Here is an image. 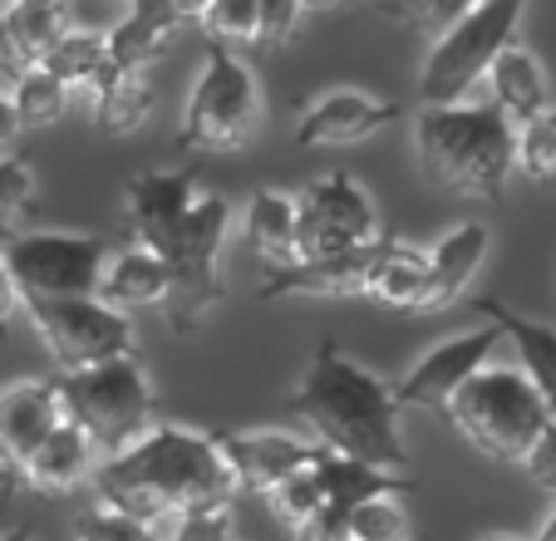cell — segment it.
I'll list each match as a JSON object with an SVG mask.
<instances>
[{"instance_id": "e0dca14e", "label": "cell", "mask_w": 556, "mask_h": 541, "mask_svg": "<svg viewBox=\"0 0 556 541\" xmlns=\"http://www.w3.org/2000/svg\"><path fill=\"white\" fill-rule=\"evenodd\" d=\"M400 118V109L389 99H375L365 89H330V95L311 99L301 109V124H295V143L301 148H350L375 138L379 128H389Z\"/></svg>"}, {"instance_id": "8992f818", "label": "cell", "mask_w": 556, "mask_h": 541, "mask_svg": "<svg viewBox=\"0 0 556 541\" xmlns=\"http://www.w3.org/2000/svg\"><path fill=\"white\" fill-rule=\"evenodd\" d=\"M256 128H262V84H256L252 64L227 45H207L198 84L182 109L178 148L192 158L242 153L256 138Z\"/></svg>"}, {"instance_id": "b9f144b4", "label": "cell", "mask_w": 556, "mask_h": 541, "mask_svg": "<svg viewBox=\"0 0 556 541\" xmlns=\"http://www.w3.org/2000/svg\"><path fill=\"white\" fill-rule=\"evenodd\" d=\"M21 134V124H15V109H11V99L0 95V153L11 148V138Z\"/></svg>"}, {"instance_id": "44dd1931", "label": "cell", "mask_w": 556, "mask_h": 541, "mask_svg": "<svg viewBox=\"0 0 556 541\" xmlns=\"http://www.w3.org/2000/svg\"><path fill=\"white\" fill-rule=\"evenodd\" d=\"M478 311L488 315V325L503 330V340L517 344V354H522V379L536 389V399L546 404V414L556 418V330L542 325V320H527V315L507 311L497 295H483Z\"/></svg>"}, {"instance_id": "83f0119b", "label": "cell", "mask_w": 556, "mask_h": 541, "mask_svg": "<svg viewBox=\"0 0 556 541\" xmlns=\"http://www.w3.org/2000/svg\"><path fill=\"white\" fill-rule=\"evenodd\" d=\"M94 124L104 138H124L134 134V128H143L148 118H153V104H157V89L148 74H109L104 84H99L94 95Z\"/></svg>"}, {"instance_id": "9c48e42d", "label": "cell", "mask_w": 556, "mask_h": 541, "mask_svg": "<svg viewBox=\"0 0 556 541\" xmlns=\"http://www.w3.org/2000/svg\"><path fill=\"white\" fill-rule=\"evenodd\" d=\"M0 261L11 270L21 305L30 301H94L104 276V241L79 231H15Z\"/></svg>"}, {"instance_id": "e575fe53", "label": "cell", "mask_w": 556, "mask_h": 541, "mask_svg": "<svg viewBox=\"0 0 556 541\" xmlns=\"http://www.w3.org/2000/svg\"><path fill=\"white\" fill-rule=\"evenodd\" d=\"M35 212V167L25 158H0V237L11 241L15 227Z\"/></svg>"}, {"instance_id": "8d00e7d4", "label": "cell", "mask_w": 556, "mask_h": 541, "mask_svg": "<svg viewBox=\"0 0 556 541\" xmlns=\"http://www.w3.org/2000/svg\"><path fill=\"white\" fill-rule=\"evenodd\" d=\"M231 537H237L231 502H222V507L182 512V517H173V531H168V541H231Z\"/></svg>"}, {"instance_id": "4316f807", "label": "cell", "mask_w": 556, "mask_h": 541, "mask_svg": "<svg viewBox=\"0 0 556 541\" xmlns=\"http://www.w3.org/2000/svg\"><path fill=\"white\" fill-rule=\"evenodd\" d=\"M0 21H5V30H11V45L25 60V70H35V64L50 60L54 45L79 25V15H74L70 5H54V0H25V5L0 11Z\"/></svg>"}, {"instance_id": "836d02e7", "label": "cell", "mask_w": 556, "mask_h": 541, "mask_svg": "<svg viewBox=\"0 0 556 541\" xmlns=\"http://www.w3.org/2000/svg\"><path fill=\"white\" fill-rule=\"evenodd\" d=\"M70 537L74 541H163V527H148V521L128 517V512L94 502V507H85L70 521Z\"/></svg>"}, {"instance_id": "7402d4cb", "label": "cell", "mask_w": 556, "mask_h": 541, "mask_svg": "<svg viewBox=\"0 0 556 541\" xmlns=\"http://www.w3.org/2000/svg\"><path fill=\"white\" fill-rule=\"evenodd\" d=\"M99 305H109L114 315H134V311H153V305L168 301V270L153 251L143 247H124L118 256L104 261V276H99Z\"/></svg>"}, {"instance_id": "5bb4252c", "label": "cell", "mask_w": 556, "mask_h": 541, "mask_svg": "<svg viewBox=\"0 0 556 541\" xmlns=\"http://www.w3.org/2000/svg\"><path fill=\"white\" fill-rule=\"evenodd\" d=\"M64 424L60 389L50 379H21L0 389V488L30 463V453Z\"/></svg>"}, {"instance_id": "f6af8a7d", "label": "cell", "mask_w": 556, "mask_h": 541, "mask_svg": "<svg viewBox=\"0 0 556 541\" xmlns=\"http://www.w3.org/2000/svg\"><path fill=\"white\" fill-rule=\"evenodd\" d=\"M488 541H517V537H488Z\"/></svg>"}, {"instance_id": "74e56055", "label": "cell", "mask_w": 556, "mask_h": 541, "mask_svg": "<svg viewBox=\"0 0 556 541\" xmlns=\"http://www.w3.org/2000/svg\"><path fill=\"white\" fill-rule=\"evenodd\" d=\"M301 21H305V5H295V0H262V21H256V50H276V45H286Z\"/></svg>"}, {"instance_id": "2e32d148", "label": "cell", "mask_w": 556, "mask_h": 541, "mask_svg": "<svg viewBox=\"0 0 556 541\" xmlns=\"http://www.w3.org/2000/svg\"><path fill=\"white\" fill-rule=\"evenodd\" d=\"M389 237L369 241L359 251L345 256H326V261H291V266L271 270L262 286V301H281V295H326V301H355V295L375 291V270L384 261Z\"/></svg>"}, {"instance_id": "7a4b0ae2", "label": "cell", "mask_w": 556, "mask_h": 541, "mask_svg": "<svg viewBox=\"0 0 556 541\" xmlns=\"http://www.w3.org/2000/svg\"><path fill=\"white\" fill-rule=\"evenodd\" d=\"M94 488L104 507L128 512L148 527H163L168 517L222 507L237 498L217 438L178 424H153L134 448L104 458V468L94 473Z\"/></svg>"}, {"instance_id": "f1b7e54d", "label": "cell", "mask_w": 556, "mask_h": 541, "mask_svg": "<svg viewBox=\"0 0 556 541\" xmlns=\"http://www.w3.org/2000/svg\"><path fill=\"white\" fill-rule=\"evenodd\" d=\"M35 70H50L54 79L70 89V95H94L99 84L114 74L104 30H79V25H74V30L50 50V60L35 64Z\"/></svg>"}, {"instance_id": "5b68a950", "label": "cell", "mask_w": 556, "mask_h": 541, "mask_svg": "<svg viewBox=\"0 0 556 541\" xmlns=\"http://www.w3.org/2000/svg\"><path fill=\"white\" fill-rule=\"evenodd\" d=\"M443 418L493 463H527L542 433L556 424L536 389L522 379V369H478L453 394Z\"/></svg>"}, {"instance_id": "7c38bea8", "label": "cell", "mask_w": 556, "mask_h": 541, "mask_svg": "<svg viewBox=\"0 0 556 541\" xmlns=\"http://www.w3.org/2000/svg\"><path fill=\"white\" fill-rule=\"evenodd\" d=\"M497 340H503V330H497V325H483V330H468V335H453V340L433 344V350L424 354V360L400 379V385H389V389H394L400 414H404V408L448 414L453 394H458V389L468 385L478 369H488V354L497 350Z\"/></svg>"}, {"instance_id": "d6986e66", "label": "cell", "mask_w": 556, "mask_h": 541, "mask_svg": "<svg viewBox=\"0 0 556 541\" xmlns=\"http://www.w3.org/2000/svg\"><path fill=\"white\" fill-rule=\"evenodd\" d=\"M89 478H94V443L64 418V424L30 453V463L15 473L5 492L25 488V492H40V498H64V492H74Z\"/></svg>"}, {"instance_id": "3957f363", "label": "cell", "mask_w": 556, "mask_h": 541, "mask_svg": "<svg viewBox=\"0 0 556 541\" xmlns=\"http://www.w3.org/2000/svg\"><path fill=\"white\" fill-rule=\"evenodd\" d=\"M414 148L429 183L497 202L513 177L517 128L488 99H468L453 109H424L414 124Z\"/></svg>"}, {"instance_id": "7bdbcfd3", "label": "cell", "mask_w": 556, "mask_h": 541, "mask_svg": "<svg viewBox=\"0 0 556 541\" xmlns=\"http://www.w3.org/2000/svg\"><path fill=\"white\" fill-rule=\"evenodd\" d=\"M0 541H35V527H30V521H21V527L0 531Z\"/></svg>"}, {"instance_id": "603a6c76", "label": "cell", "mask_w": 556, "mask_h": 541, "mask_svg": "<svg viewBox=\"0 0 556 541\" xmlns=\"http://www.w3.org/2000/svg\"><path fill=\"white\" fill-rule=\"evenodd\" d=\"M488 241H493V231H488L483 222H458V227L429 251V311L453 305L468 291L478 266L488 261Z\"/></svg>"}, {"instance_id": "9a60e30c", "label": "cell", "mask_w": 556, "mask_h": 541, "mask_svg": "<svg viewBox=\"0 0 556 541\" xmlns=\"http://www.w3.org/2000/svg\"><path fill=\"white\" fill-rule=\"evenodd\" d=\"M198 202V163L178 173H138L124 188V227L134 247L157 251Z\"/></svg>"}, {"instance_id": "30bf717a", "label": "cell", "mask_w": 556, "mask_h": 541, "mask_svg": "<svg viewBox=\"0 0 556 541\" xmlns=\"http://www.w3.org/2000/svg\"><path fill=\"white\" fill-rule=\"evenodd\" d=\"M379 212L350 173H326L295 198V261H326L379 241Z\"/></svg>"}, {"instance_id": "ee69618b", "label": "cell", "mask_w": 556, "mask_h": 541, "mask_svg": "<svg viewBox=\"0 0 556 541\" xmlns=\"http://www.w3.org/2000/svg\"><path fill=\"white\" fill-rule=\"evenodd\" d=\"M532 541H556V512H552V517H546L542 521V531H536V537Z\"/></svg>"}, {"instance_id": "4dcf8cb0", "label": "cell", "mask_w": 556, "mask_h": 541, "mask_svg": "<svg viewBox=\"0 0 556 541\" xmlns=\"http://www.w3.org/2000/svg\"><path fill=\"white\" fill-rule=\"evenodd\" d=\"M513 173H522L527 183H542V188H556V109L517 128Z\"/></svg>"}, {"instance_id": "ffe728a7", "label": "cell", "mask_w": 556, "mask_h": 541, "mask_svg": "<svg viewBox=\"0 0 556 541\" xmlns=\"http://www.w3.org/2000/svg\"><path fill=\"white\" fill-rule=\"evenodd\" d=\"M488 104H493L513 128L532 124L536 114H546V109H552L542 64H536V54L522 50L517 40L507 45V50L493 60V70H488Z\"/></svg>"}, {"instance_id": "f546056e", "label": "cell", "mask_w": 556, "mask_h": 541, "mask_svg": "<svg viewBox=\"0 0 556 541\" xmlns=\"http://www.w3.org/2000/svg\"><path fill=\"white\" fill-rule=\"evenodd\" d=\"M11 109H15V124L21 128H50L64 118V109H70V89H64L60 79H54L50 70H25L21 79L11 84Z\"/></svg>"}, {"instance_id": "4fadbf2b", "label": "cell", "mask_w": 556, "mask_h": 541, "mask_svg": "<svg viewBox=\"0 0 556 541\" xmlns=\"http://www.w3.org/2000/svg\"><path fill=\"white\" fill-rule=\"evenodd\" d=\"M212 438H217L222 463H227L237 492H256V498H266L276 482H286L291 473L311 468L320 458V448L311 438L281 433V428H247V433H212Z\"/></svg>"}, {"instance_id": "cb8c5ba5", "label": "cell", "mask_w": 556, "mask_h": 541, "mask_svg": "<svg viewBox=\"0 0 556 541\" xmlns=\"http://www.w3.org/2000/svg\"><path fill=\"white\" fill-rule=\"evenodd\" d=\"M315 478H320V507H330V512H355V507H365V502H384V498H400V492H414L409 473H379V468H365V463L336 458V453H320Z\"/></svg>"}, {"instance_id": "d590c367", "label": "cell", "mask_w": 556, "mask_h": 541, "mask_svg": "<svg viewBox=\"0 0 556 541\" xmlns=\"http://www.w3.org/2000/svg\"><path fill=\"white\" fill-rule=\"evenodd\" d=\"M350 541H404V512L400 498L365 502L350 512Z\"/></svg>"}, {"instance_id": "52a82bcc", "label": "cell", "mask_w": 556, "mask_h": 541, "mask_svg": "<svg viewBox=\"0 0 556 541\" xmlns=\"http://www.w3.org/2000/svg\"><path fill=\"white\" fill-rule=\"evenodd\" d=\"M227 231H231V202L217 198V192H207V198L192 202L182 227L153 251V256L163 261V270H168V301H163V315H168L173 335H192L222 305V295H227V286H222Z\"/></svg>"}, {"instance_id": "ba28073f", "label": "cell", "mask_w": 556, "mask_h": 541, "mask_svg": "<svg viewBox=\"0 0 556 541\" xmlns=\"http://www.w3.org/2000/svg\"><path fill=\"white\" fill-rule=\"evenodd\" d=\"M517 25H522V5H517V0L463 5V15L433 40L429 60H424V74H419L424 109L468 104L478 79H488L493 60L513 45Z\"/></svg>"}, {"instance_id": "f35d334b", "label": "cell", "mask_w": 556, "mask_h": 541, "mask_svg": "<svg viewBox=\"0 0 556 541\" xmlns=\"http://www.w3.org/2000/svg\"><path fill=\"white\" fill-rule=\"evenodd\" d=\"M522 468L532 473V478L542 482V488H552V492H556V424L542 433V443L532 448V458H527Z\"/></svg>"}, {"instance_id": "ac0fdd59", "label": "cell", "mask_w": 556, "mask_h": 541, "mask_svg": "<svg viewBox=\"0 0 556 541\" xmlns=\"http://www.w3.org/2000/svg\"><path fill=\"white\" fill-rule=\"evenodd\" d=\"M198 21V5H178V0H143L134 11H124V21L114 30H104L109 40V64L118 74H148L153 60H163V50L173 45V35L182 25Z\"/></svg>"}, {"instance_id": "d6a6232c", "label": "cell", "mask_w": 556, "mask_h": 541, "mask_svg": "<svg viewBox=\"0 0 556 541\" xmlns=\"http://www.w3.org/2000/svg\"><path fill=\"white\" fill-rule=\"evenodd\" d=\"M326 453V448H320ZM320 463V458H315ZM315 463L311 468H301V473H291L286 482H276L271 492H266V507H271V517L281 521V527H291V531H301L305 521L320 512V478H315Z\"/></svg>"}, {"instance_id": "277c9868", "label": "cell", "mask_w": 556, "mask_h": 541, "mask_svg": "<svg viewBox=\"0 0 556 541\" xmlns=\"http://www.w3.org/2000/svg\"><path fill=\"white\" fill-rule=\"evenodd\" d=\"M54 389H60L64 418L94 443V453L104 448L114 458L153 428L157 394L138 354H118L109 365L79 369V375H54Z\"/></svg>"}, {"instance_id": "8fae6325", "label": "cell", "mask_w": 556, "mask_h": 541, "mask_svg": "<svg viewBox=\"0 0 556 541\" xmlns=\"http://www.w3.org/2000/svg\"><path fill=\"white\" fill-rule=\"evenodd\" d=\"M25 311L35 315V335L45 340L54 375H79L118 354H134L128 315H114L99 301H30Z\"/></svg>"}, {"instance_id": "1f68e13d", "label": "cell", "mask_w": 556, "mask_h": 541, "mask_svg": "<svg viewBox=\"0 0 556 541\" xmlns=\"http://www.w3.org/2000/svg\"><path fill=\"white\" fill-rule=\"evenodd\" d=\"M256 21H262V0H212L198 5V21L207 45H256Z\"/></svg>"}, {"instance_id": "484cf974", "label": "cell", "mask_w": 556, "mask_h": 541, "mask_svg": "<svg viewBox=\"0 0 556 541\" xmlns=\"http://www.w3.org/2000/svg\"><path fill=\"white\" fill-rule=\"evenodd\" d=\"M369 301L389 305V311H429V251L389 237Z\"/></svg>"}, {"instance_id": "6da1fadb", "label": "cell", "mask_w": 556, "mask_h": 541, "mask_svg": "<svg viewBox=\"0 0 556 541\" xmlns=\"http://www.w3.org/2000/svg\"><path fill=\"white\" fill-rule=\"evenodd\" d=\"M286 414L311 433L315 448H326L336 458L365 463L379 473L409 468L394 389L379 375L359 369L350 354H340L336 340H320V350L311 354L295 394L286 399Z\"/></svg>"}, {"instance_id": "ab89813d", "label": "cell", "mask_w": 556, "mask_h": 541, "mask_svg": "<svg viewBox=\"0 0 556 541\" xmlns=\"http://www.w3.org/2000/svg\"><path fill=\"white\" fill-rule=\"evenodd\" d=\"M25 74V60L15 54V45H11V30H5V21H0V79H21Z\"/></svg>"}, {"instance_id": "60d3db41", "label": "cell", "mask_w": 556, "mask_h": 541, "mask_svg": "<svg viewBox=\"0 0 556 541\" xmlns=\"http://www.w3.org/2000/svg\"><path fill=\"white\" fill-rule=\"evenodd\" d=\"M15 305H21V295H15V281H11V270H5V261H0V335L11 330Z\"/></svg>"}, {"instance_id": "d4e9b609", "label": "cell", "mask_w": 556, "mask_h": 541, "mask_svg": "<svg viewBox=\"0 0 556 541\" xmlns=\"http://www.w3.org/2000/svg\"><path fill=\"white\" fill-rule=\"evenodd\" d=\"M242 227L256 261L266 266V276L295 261V198H286L276 188H256L242 212Z\"/></svg>"}]
</instances>
